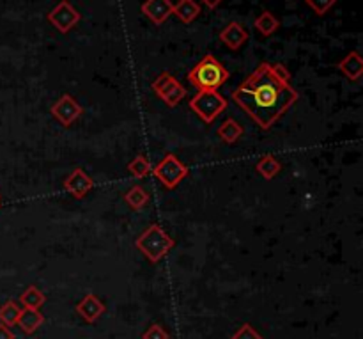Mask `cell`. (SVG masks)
I'll return each instance as SVG.
<instances>
[{"mask_svg":"<svg viewBox=\"0 0 363 339\" xmlns=\"http://www.w3.org/2000/svg\"><path fill=\"white\" fill-rule=\"evenodd\" d=\"M232 99L262 130H269L291 105H294L298 92L289 84L276 81L271 73V64L264 62L232 91Z\"/></svg>","mask_w":363,"mask_h":339,"instance_id":"cell-1","label":"cell"},{"mask_svg":"<svg viewBox=\"0 0 363 339\" xmlns=\"http://www.w3.org/2000/svg\"><path fill=\"white\" fill-rule=\"evenodd\" d=\"M229 78V71L222 66V62L216 61L211 54L206 55L197 66H193L188 73V81L192 82L199 91H218L222 84H225Z\"/></svg>","mask_w":363,"mask_h":339,"instance_id":"cell-2","label":"cell"},{"mask_svg":"<svg viewBox=\"0 0 363 339\" xmlns=\"http://www.w3.org/2000/svg\"><path fill=\"white\" fill-rule=\"evenodd\" d=\"M135 245L136 249L144 252V256L151 263H158L159 259L165 258L169 251L174 247V240L158 224H152L136 238Z\"/></svg>","mask_w":363,"mask_h":339,"instance_id":"cell-3","label":"cell"},{"mask_svg":"<svg viewBox=\"0 0 363 339\" xmlns=\"http://www.w3.org/2000/svg\"><path fill=\"white\" fill-rule=\"evenodd\" d=\"M190 109H192L202 121L213 123L225 109H227V99L220 96L216 91H199L197 95L190 99Z\"/></svg>","mask_w":363,"mask_h":339,"instance_id":"cell-4","label":"cell"},{"mask_svg":"<svg viewBox=\"0 0 363 339\" xmlns=\"http://www.w3.org/2000/svg\"><path fill=\"white\" fill-rule=\"evenodd\" d=\"M152 172H155L156 178H158L166 188H176L181 184L183 179L186 178L188 167H186L183 162L178 160V156L171 153V155H166L165 158L152 169Z\"/></svg>","mask_w":363,"mask_h":339,"instance_id":"cell-5","label":"cell"},{"mask_svg":"<svg viewBox=\"0 0 363 339\" xmlns=\"http://www.w3.org/2000/svg\"><path fill=\"white\" fill-rule=\"evenodd\" d=\"M151 88L152 91H155L156 95H158L166 105H169V107H176V105H179V102L186 96V89L176 81L171 73L166 71L162 73V75L152 82Z\"/></svg>","mask_w":363,"mask_h":339,"instance_id":"cell-6","label":"cell"},{"mask_svg":"<svg viewBox=\"0 0 363 339\" xmlns=\"http://www.w3.org/2000/svg\"><path fill=\"white\" fill-rule=\"evenodd\" d=\"M46 18H48V22L52 23L53 27L57 29L59 32L66 34V32L71 31L76 23L80 22V13L73 8L71 2L62 0V2H59V4L48 13Z\"/></svg>","mask_w":363,"mask_h":339,"instance_id":"cell-7","label":"cell"},{"mask_svg":"<svg viewBox=\"0 0 363 339\" xmlns=\"http://www.w3.org/2000/svg\"><path fill=\"white\" fill-rule=\"evenodd\" d=\"M50 112H52V114L55 116V118H57L64 126H71L73 123L82 116L83 109L75 102V98H73L71 95H64L61 96L57 102L53 103Z\"/></svg>","mask_w":363,"mask_h":339,"instance_id":"cell-8","label":"cell"},{"mask_svg":"<svg viewBox=\"0 0 363 339\" xmlns=\"http://www.w3.org/2000/svg\"><path fill=\"white\" fill-rule=\"evenodd\" d=\"M142 13L156 25H162L174 13V4L171 0H145L142 4Z\"/></svg>","mask_w":363,"mask_h":339,"instance_id":"cell-9","label":"cell"},{"mask_svg":"<svg viewBox=\"0 0 363 339\" xmlns=\"http://www.w3.org/2000/svg\"><path fill=\"white\" fill-rule=\"evenodd\" d=\"M92 179L85 174L83 169H75L68 178L64 179V188L69 194L75 195L76 199H82L87 195V192L92 188Z\"/></svg>","mask_w":363,"mask_h":339,"instance_id":"cell-10","label":"cell"},{"mask_svg":"<svg viewBox=\"0 0 363 339\" xmlns=\"http://www.w3.org/2000/svg\"><path fill=\"white\" fill-rule=\"evenodd\" d=\"M76 312H78L80 317L87 321V324H94L103 312H105V304H103L96 295L89 293L76 304Z\"/></svg>","mask_w":363,"mask_h":339,"instance_id":"cell-11","label":"cell"},{"mask_svg":"<svg viewBox=\"0 0 363 339\" xmlns=\"http://www.w3.org/2000/svg\"><path fill=\"white\" fill-rule=\"evenodd\" d=\"M220 39H222V43H225L231 50H239L245 45L246 39H248V32L243 29V25L231 22L227 27L220 32Z\"/></svg>","mask_w":363,"mask_h":339,"instance_id":"cell-12","label":"cell"},{"mask_svg":"<svg viewBox=\"0 0 363 339\" xmlns=\"http://www.w3.org/2000/svg\"><path fill=\"white\" fill-rule=\"evenodd\" d=\"M45 321V317H43L41 312L38 309H29V307H23L22 312H20V318L16 321L20 328H22L23 334H34L39 327L43 325Z\"/></svg>","mask_w":363,"mask_h":339,"instance_id":"cell-13","label":"cell"},{"mask_svg":"<svg viewBox=\"0 0 363 339\" xmlns=\"http://www.w3.org/2000/svg\"><path fill=\"white\" fill-rule=\"evenodd\" d=\"M337 68L348 76L349 81H358L360 76L363 75V59L362 55H360L358 50H355V52L346 55V57L339 62Z\"/></svg>","mask_w":363,"mask_h":339,"instance_id":"cell-14","label":"cell"},{"mask_svg":"<svg viewBox=\"0 0 363 339\" xmlns=\"http://www.w3.org/2000/svg\"><path fill=\"white\" fill-rule=\"evenodd\" d=\"M172 15L178 16V20H181L183 23H192L201 15V6L195 0H179V4L174 6Z\"/></svg>","mask_w":363,"mask_h":339,"instance_id":"cell-15","label":"cell"},{"mask_svg":"<svg viewBox=\"0 0 363 339\" xmlns=\"http://www.w3.org/2000/svg\"><path fill=\"white\" fill-rule=\"evenodd\" d=\"M241 135H243V126L232 118L225 119V123L218 128V137L222 139L223 142H227V144H234Z\"/></svg>","mask_w":363,"mask_h":339,"instance_id":"cell-16","label":"cell"},{"mask_svg":"<svg viewBox=\"0 0 363 339\" xmlns=\"http://www.w3.org/2000/svg\"><path fill=\"white\" fill-rule=\"evenodd\" d=\"M254 25L262 36H271L280 29V22H278V20L275 18V15L269 11H264L259 18H255Z\"/></svg>","mask_w":363,"mask_h":339,"instance_id":"cell-17","label":"cell"},{"mask_svg":"<svg viewBox=\"0 0 363 339\" xmlns=\"http://www.w3.org/2000/svg\"><path fill=\"white\" fill-rule=\"evenodd\" d=\"M46 297L41 290H38L36 286H29L22 295H20V302L23 304V307L29 309H39L45 304Z\"/></svg>","mask_w":363,"mask_h":339,"instance_id":"cell-18","label":"cell"},{"mask_svg":"<svg viewBox=\"0 0 363 339\" xmlns=\"http://www.w3.org/2000/svg\"><path fill=\"white\" fill-rule=\"evenodd\" d=\"M255 169H257V172L262 176V178L273 179L276 174H278V172H280L282 167H280V164H278V160H276L275 156L266 155V156H262L261 160L257 162Z\"/></svg>","mask_w":363,"mask_h":339,"instance_id":"cell-19","label":"cell"},{"mask_svg":"<svg viewBox=\"0 0 363 339\" xmlns=\"http://www.w3.org/2000/svg\"><path fill=\"white\" fill-rule=\"evenodd\" d=\"M124 201L128 202V205L131 206V208H135V210H141V208H144V206L148 205L149 195H148V192L144 191V188L136 185V187L129 188V191L126 192V194H124Z\"/></svg>","mask_w":363,"mask_h":339,"instance_id":"cell-20","label":"cell"},{"mask_svg":"<svg viewBox=\"0 0 363 339\" xmlns=\"http://www.w3.org/2000/svg\"><path fill=\"white\" fill-rule=\"evenodd\" d=\"M20 312H22V309H20L15 302H6V304L0 307V321H2L6 327L11 328L13 325H16V321H18Z\"/></svg>","mask_w":363,"mask_h":339,"instance_id":"cell-21","label":"cell"},{"mask_svg":"<svg viewBox=\"0 0 363 339\" xmlns=\"http://www.w3.org/2000/svg\"><path fill=\"white\" fill-rule=\"evenodd\" d=\"M128 171L133 176H136V178H145L151 172V164H149L144 155H138L135 160H131L128 164Z\"/></svg>","mask_w":363,"mask_h":339,"instance_id":"cell-22","label":"cell"},{"mask_svg":"<svg viewBox=\"0 0 363 339\" xmlns=\"http://www.w3.org/2000/svg\"><path fill=\"white\" fill-rule=\"evenodd\" d=\"M335 2H337V0H305V4L319 16L326 15V13L335 6Z\"/></svg>","mask_w":363,"mask_h":339,"instance_id":"cell-23","label":"cell"},{"mask_svg":"<svg viewBox=\"0 0 363 339\" xmlns=\"http://www.w3.org/2000/svg\"><path fill=\"white\" fill-rule=\"evenodd\" d=\"M231 339H262V335L250 324H245Z\"/></svg>","mask_w":363,"mask_h":339,"instance_id":"cell-24","label":"cell"},{"mask_svg":"<svg viewBox=\"0 0 363 339\" xmlns=\"http://www.w3.org/2000/svg\"><path fill=\"white\" fill-rule=\"evenodd\" d=\"M142 339H169V332L162 325L155 324L142 334Z\"/></svg>","mask_w":363,"mask_h":339,"instance_id":"cell-25","label":"cell"},{"mask_svg":"<svg viewBox=\"0 0 363 339\" xmlns=\"http://www.w3.org/2000/svg\"><path fill=\"white\" fill-rule=\"evenodd\" d=\"M271 73L276 81H280L282 84H289V81H291V73L285 69L284 64H271Z\"/></svg>","mask_w":363,"mask_h":339,"instance_id":"cell-26","label":"cell"},{"mask_svg":"<svg viewBox=\"0 0 363 339\" xmlns=\"http://www.w3.org/2000/svg\"><path fill=\"white\" fill-rule=\"evenodd\" d=\"M0 339H15V334L11 332V328L6 327L4 324H0Z\"/></svg>","mask_w":363,"mask_h":339,"instance_id":"cell-27","label":"cell"},{"mask_svg":"<svg viewBox=\"0 0 363 339\" xmlns=\"http://www.w3.org/2000/svg\"><path fill=\"white\" fill-rule=\"evenodd\" d=\"M202 2H204L209 9H216L220 4H222V0H202Z\"/></svg>","mask_w":363,"mask_h":339,"instance_id":"cell-28","label":"cell"}]
</instances>
